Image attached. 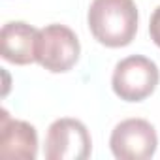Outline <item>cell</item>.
<instances>
[{
  "label": "cell",
  "mask_w": 160,
  "mask_h": 160,
  "mask_svg": "<svg viewBox=\"0 0 160 160\" xmlns=\"http://www.w3.org/2000/svg\"><path fill=\"white\" fill-rule=\"evenodd\" d=\"M38 154L36 128L19 119H12L6 109L0 111V156L34 160Z\"/></svg>",
  "instance_id": "6"
},
{
  "label": "cell",
  "mask_w": 160,
  "mask_h": 160,
  "mask_svg": "<svg viewBox=\"0 0 160 160\" xmlns=\"http://www.w3.org/2000/svg\"><path fill=\"white\" fill-rule=\"evenodd\" d=\"M92 139L87 126L77 119H57L45 138L47 160H85L91 156Z\"/></svg>",
  "instance_id": "4"
},
{
  "label": "cell",
  "mask_w": 160,
  "mask_h": 160,
  "mask_svg": "<svg viewBox=\"0 0 160 160\" xmlns=\"http://www.w3.org/2000/svg\"><path fill=\"white\" fill-rule=\"evenodd\" d=\"M160 81L158 66L141 55H132L117 62L111 77L113 92L124 102H141L149 98Z\"/></svg>",
  "instance_id": "2"
},
{
  "label": "cell",
  "mask_w": 160,
  "mask_h": 160,
  "mask_svg": "<svg viewBox=\"0 0 160 160\" xmlns=\"http://www.w3.org/2000/svg\"><path fill=\"white\" fill-rule=\"evenodd\" d=\"M36 42H38V28L23 21L6 23L0 30L2 58L17 66L32 64L36 62Z\"/></svg>",
  "instance_id": "7"
},
{
  "label": "cell",
  "mask_w": 160,
  "mask_h": 160,
  "mask_svg": "<svg viewBox=\"0 0 160 160\" xmlns=\"http://www.w3.org/2000/svg\"><path fill=\"white\" fill-rule=\"evenodd\" d=\"M81 53V45L75 32L64 25H47L38 30L36 62L53 73H64L72 70Z\"/></svg>",
  "instance_id": "3"
},
{
  "label": "cell",
  "mask_w": 160,
  "mask_h": 160,
  "mask_svg": "<svg viewBox=\"0 0 160 160\" xmlns=\"http://www.w3.org/2000/svg\"><path fill=\"white\" fill-rule=\"evenodd\" d=\"M109 147L117 160H149L158 147L156 130L145 119H126L113 128Z\"/></svg>",
  "instance_id": "5"
},
{
  "label": "cell",
  "mask_w": 160,
  "mask_h": 160,
  "mask_svg": "<svg viewBox=\"0 0 160 160\" xmlns=\"http://www.w3.org/2000/svg\"><path fill=\"white\" fill-rule=\"evenodd\" d=\"M149 34H151V40L160 47V6H158V8L152 12V15H151Z\"/></svg>",
  "instance_id": "8"
},
{
  "label": "cell",
  "mask_w": 160,
  "mask_h": 160,
  "mask_svg": "<svg viewBox=\"0 0 160 160\" xmlns=\"http://www.w3.org/2000/svg\"><path fill=\"white\" fill-rule=\"evenodd\" d=\"M89 28L106 47H126L138 32V8L134 0H92Z\"/></svg>",
  "instance_id": "1"
}]
</instances>
